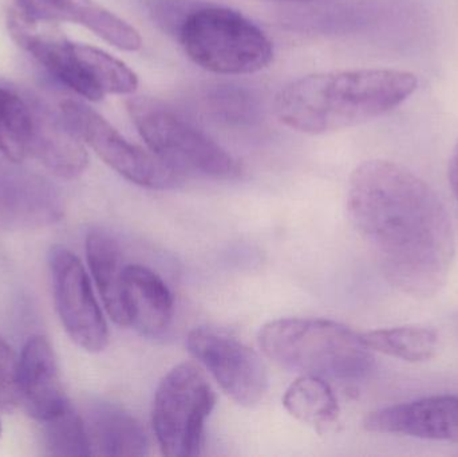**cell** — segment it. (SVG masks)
I'll return each mask as SVG.
<instances>
[{
  "instance_id": "cell-4",
  "label": "cell",
  "mask_w": 458,
  "mask_h": 457,
  "mask_svg": "<svg viewBox=\"0 0 458 457\" xmlns=\"http://www.w3.org/2000/svg\"><path fill=\"white\" fill-rule=\"evenodd\" d=\"M126 109L150 152L177 176L232 180L242 174L239 161L176 107L136 97Z\"/></svg>"
},
{
  "instance_id": "cell-6",
  "label": "cell",
  "mask_w": 458,
  "mask_h": 457,
  "mask_svg": "<svg viewBox=\"0 0 458 457\" xmlns=\"http://www.w3.org/2000/svg\"><path fill=\"white\" fill-rule=\"evenodd\" d=\"M215 404L216 394L200 369L188 362L174 367L158 384L153 400V431L161 453L198 456Z\"/></svg>"
},
{
  "instance_id": "cell-3",
  "label": "cell",
  "mask_w": 458,
  "mask_h": 457,
  "mask_svg": "<svg viewBox=\"0 0 458 457\" xmlns=\"http://www.w3.org/2000/svg\"><path fill=\"white\" fill-rule=\"evenodd\" d=\"M259 345L280 367L325 380H362L374 367L371 349L362 335L330 319L268 322L259 333Z\"/></svg>"
},
{
  "instance_id": "cell-13",
  "label": "cell",
  "mask_w": 458,
  "mask_h": 457,
  "mask_svg": "<svg viewBox=\"0 0 458 457\" xmlns=\"http://www.w3.org/2000/svg\"><path fill=\"white\" fill-rule=\"evenodd\" d=\"M32 134L30 155L48 171L64 179H75L88 168L89 156L82 140L61 115L43 105L31 104Z\"/></svg>"
},
{
  "instance_id": "cell-28",
  "label": "cell",
  "mask_w": 458,
  "mask_h": 457,
  "mask_svg": "<svg viewBox=\"0 0 458 457\" xmlns=\"http://www.w3.org/2000/svg\"><path fill=\"white\" fill-rule=\"evenodd\" d=\"M0 176H2V172H0Z\"/></svg>"
},
{
  "instance_id": "cell-22",
  "label": "cell",
  "mask_w": 458,
  "mask_h": 457,
  "mask_svg": "<svg viewBox=\"0 0 458 457\" xmlns=\"http://www.w3.org/2000/svg\"><path fill=\"white\" fill-rule=\"evenodd\" d=\"M45 445L48 455L61 457L91 456L85 420L72 404L45 421Z\"/></svg>"
},
{
  "instance_id": "cell-14",
  "label": "cell",
  "mask_w": 458,
  "mask_h": 457,
  "mask_svg": "<svg viewBox=\"0 0 458 457\" xmlns=\"http://www.w3.org/2000/svg\"><path fill=\"white\" fill-rule=\"evenodd\" d=\"M128 326L147 337L163 334L174 318V295L164 279L147 266L129 265L125 273Z\"/></svg>"
},
{
  "instance_id": "cell-21",
  "label": "cell",
  "mask_w": 458,
  "mask_h": 457,
  "mask_svg": "<svg viewBox=\"0 0 458 457\" xmlns=\"http://www.w3.org/2000/svg\"><path fill=\"white\" fill-rule=\"evenodd\" d=\"M201 98L206 112L227 125H253L260 120V99L247 86L217 83L209 86Z\"/></svg>"
},
{
  "instance_id": "cell-20",
  "label": "cell",
  "mask_w": 458,
  "mask_h": 457,
  "mask_svg": "<svg viewBox=\"0 0 458 457\" xmlns=\"http://www.w3.org/2000/svg\"><path fill=\"white\" fill-rule=\"evenodd\" d=\"M31 102L0 86V153L13 164L30 155Z\"/></svg>"
},
{
  "instance_id": "cell-2",
  "label": "cell",
  "mask_w": 458,
  "mask_h": 457,
  "mask_svg": "<svg viewBox=\"0 0 458 457\" xmlns=\"http://www.w3.org/2000/svg\"><path fill=\"white\" fill-rule=\"evenodd\" d=\"M416 75L403 70L318 72L288 83L275 97L277 120L299 133H333L392 112L417 90Z\"/></svg>"
},
{
  "instance_id": "cell-1",
  "label": "cell",
  "mask_w": 458,
  "mask_h": 457,
  "mask_svg": "<svg viewBox=\"0 0 458 457\" xmlns=\"http://www.w3.org/2000/svg\"><path fill=\"white\" fill-rule=\"evenodd\" d=\"M347 211L392 286L414 298L445 286L456 254L454 225L421 177L392 161H365L350 177Z\"/></svg>"
},
{
  "instance_id": "cell-11",
  "label": "cell",
  "mask_w": 458,
  "mask_h": 457,
  "mask_svg": "<svg viewBox=\"0 0 458 457\" xmlns=\"http://www.w3.org/2000/svg\"><path fill=\"white\" fill-rule=\"evenodd\" d=\"M19 11L34 21L81 24L97 37L123 51L142 47L140 32L128 21L94 0H16Z\"/></svg>"
},
{
  "instance_id": "cell-19",
  "label": "cell",
  "mask_w": 458,
  "mask_h": 457,
  "mask_svg": "<svg viewBox=\"0 0 458 457\" xmlns=\"http://www.w3.org/2000/svg\"><path fill=\"white\" fill-rule=\"evenodd\" d=\"M74 50L99 101L107 94H133L139 77L123 61L101 48L74 42Z\"/></svg>"
},
{
  "instance_id": "cell-5",
  "label": "cell",
  "mask_w": 458,
  "mask_h": 457,
  "mask_svg": "<svg viewBox=\"0 0 458 457\" xmlns=\"http://www.w3.org/2000/svg\"><path fill=\"white\" fill-rule=\"evenodd\" d=\"M176 37L198 66L216 74H252L274 59V46L263 30L227 7L196 4Z\"/></svg>"
},
{
  "instance_id": "cell-7",
  "label": "cell",
  "mask_w": 458,
  "mask_h": 457,
  "mask_svg": "<svg viewBox=\"0 0 458 457\" xmlns=\"http://www.w3.org/2000/svg\"><path fill=\"white\" fill-rule=\"evenodd\" d=\"M61 114L67 125L105 164L133 184L149 190H168L180 177L152 152L131 144L109 121L83 102L66 99Z\"/></svg>"
},
{
  "instance_id": "cell-12",
  "label": "cell",
  "mask_w": 458,
  "mask_h": 457,
  "mask_svg": "<svg viewBox=\"0 0 458 457\" xmlns=\"http://www.w3.org/2000/svg\"><path fill=\"white\" fill-rule=\"evenodd\" d=\"M19 394L29 415L39 423L70 405L50 343L42 335L29 338L19 359Z\"/></svg>"
},
{
  "instance_id": "cell-10",
  "label": "cell",
  "mask_w": 458,
  "mask_h": 457,
  "mask_svg": "<svg viewBox=\"0 0 458 457\" xmlns=\"http://www.w3.org/2000/svg\"><path fill=\"white\" fill-rule=\"evenodd\" d=\"M363 428L373 434L458 443V396L424 397L369 413Z\"/></svg>"
},
{
  "instance_id": "cell-26",
  "label": "cell",
  "mask_w": 458,
  "mask_h": 457,
  "mask_svg": "<svg viewBox=\"0 0 458 457\" xmlns=\"http://www.w3.org/2000/svg\"><path fill=\"white\" fill-rule=\"evenodd\" d=\"M449 182L458 200V172H449Z\"/></svg>"
},
{
  "instance_id": "cell-27",
  "label": "cell",
  "mask_w": 458,
  "mask_h": 457,
  "mask_svg": "<svg viewBox=\"0 0 458 457\" xmlns=\"http://www.w3.org/2000/svg\"><path fill=\"white\" fill-rule=\"evenodd\" d=\"M258 2H268V3H309V2H319V0H258Z\"/></svg>"
},
{
  "instance_id": "cell-18",
  "label": "cell",
  "mask_w": 458,
  "mask_h": 457,
  "mask_svg": "<svg viewBox=\"0 0 458 457\" xmlns=\"http://www.w3.org/2000/svg\"><path fill=\"white\" fill-rule=\"evenodd\" d=\"M362 338L371 351L408 362L429 361L438 349L437 332L421 325L374 330Z\"/></svg>"
},
{
  "instance_id": "cell-16",
  "label": "cell",
  "mask_w": 458,
  "mask_h": 457,
  "mask_svg": "<svg viewBox=\"0 0 458 457\" xmlns=\"http://www.w3.org/2000/svg\"><path fill=\"white\" fill-rule=\"evenodd\" d=\"M86 257L97 289L110 318L128 326L125 308V262L120 244L104 231H93L86 239Z\"/></svg>"
},
{
  "instance_id": "cell-24",
  "label": "cell",
  "mask_w": 458,
  "mask_h": 457,
  "mask_svg": "<svg viewBox=\"0 0 458 457\" xmlns=\"http://www.w3.org/2000/svg\"><path fill=\"white\" fill-rule=\"evenodd\" d=\"M198 3L188 0H156L152 3L153 16L158 23L163 24L164 29L177 34L185 16L190 13Z\"/></svg>"
},
{
  "instance_id": "cell-9",
  "label": "cell",
  "mask_w": 458,
  "mask_h": 457,
  "mask_svg": "<svg viewBox=\"0 0 458 457\" xmlns=\"http://www.w3.org/2000/svg\"><path fill=\"white\" fill-rule=\"evenodd\" d=\"M50 268L56 311L64 330L83 351L101 353L109 345V329L82 262L64 247H55Z\"/></svg>"
},
{
  "instance_id": "cell-17",
  "label": "cell",
  "mask_w": 458,
  "mask_h": 457,
  "mask_svg": "<svg viewBox=\"0 0 458 457\" xmlns=\"http://www.w3.org/2000/svg\"><path fill=\"white\" fill-rule=\"evenodd\" d=\"M285 410L296 420L314 427L333 424L339 416L338 400L325 378L301 375L283 397Z\"/></svg>"
},
{
  "instance_id": "cell-8",
  "label": "cell",
  "mask_w": 458,
  "mask_h": 457,
  "mask_svg": "<svg viewBox=\"0 0 458 457\" xmlns=\"http://www.w3.org/2000/svg\"><path fill=\"white\" fill-rule=\"evenodd\" d=\"M187 346L236 404L253 407L266 396L268 377L263 361L231 333L219 327H196L188 334Z\"/></svg>"
},
{
  "instance_id": "cell-25",
  "label": "cell",
  "mask_w": 458,
  "mask_h": 457,
  "mask_svg": "<svg viewBox=\"0 0 458 457\" xmlns=\"http://www.w3.org/2000/svg\"><path fill=\"white\" fill-rule=\"evenodd\" d=\"M449 172H458V142L452 153L451 161H449Z\"/></svg>"
},
{
  "instance_id": "cell-15",
  "label": "cell",
  "mask_w": 458,
  "mask_h": 457,
  "mask_svg": "<svg viewBox=\"0 0 458 457\" xmlns=\"http://www.w3.org/2000/svg\"><path fill=\"white\" fill-rule=\"evenodd\" d=\"M91 455L144 456L148 436L140 421L123 408L97 404L85 419Z\"/></svg>"
},
{
  "instance_id": "cell-29",
  "label": "cell",
  "mask_w": 458,
  "mask_h": 457,
  "mask_svg": "<svg viewBox=\"0 0 458 457\" xmlns=\"http://www.w3.org/2000/svg\"><path fill=\"white\" fill-rule=\"evenodd\" d=\"M0 432H2V428H0Z\"/></svg>"
},
{
  "instance_id": "cell-23",
  "label": "cell",
  "mask_w": 458,
  "mask_h": 457,
  "mask_svg": "<svg viewBox=\"0 0 458 457\" xmlns=\"http://www.w3.org/2000/svg\"><path fill=\"white\" fill-rule=\"evenodd\" d=\"M19 359L0 337V408L11 410L21 402L19 394Z\"/></svg>"
}]
</instances>
